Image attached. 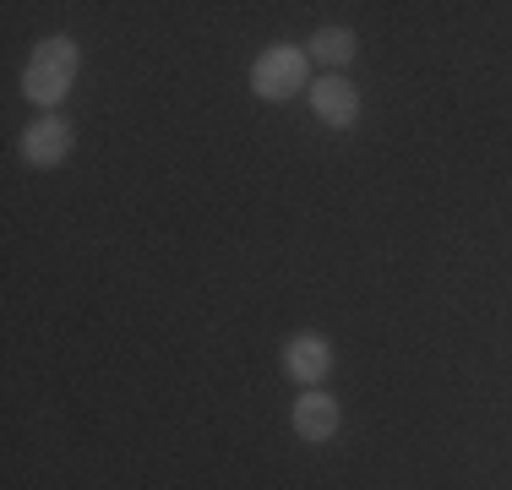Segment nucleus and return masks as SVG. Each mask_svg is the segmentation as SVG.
Listing matches in <instances>:
<instances>
[{
    "label": "nucleus",
    "instance_id": "6",
    "mask_svg": "<svg viewBox=\"0 0 512 490\" xmlns=\"http://www.w3.org/2000/svg\"><path fill=\"white\" fill-rule=\"evenodd\" d=\"M289 425H295V436L306 441V447H322V441H333L344 431V403L333 398V392L311 387L295 398V409H289Z\"/></svg>",
    "mask_w": 512,
    "mask_h": 490
},
{
    "label": "nucleus",
    "instance_id": "2",
    "mask_svg": "<svg viewBox=\"0 0 512 490\" xmlns=\"http://www.w3.org/2000/svg\"><path fill=\"white\" fill-rule=\"evenodd\" d=\"M251 93L262 104H289L295 93H311V55L306 44H267L251 60Z\"/></svg>",
    "mask_w": 512,
    "mask_h": 490
},
{
    "label": "nucleus",
    "instance_id": "4",
    "mask_svg": "<svg viewBox=\"0 0 512 490\" xmlns=\"http://www.w3.org/2000/svg\"><path fill=\"white\" fill-rule=\"evenodd\" d=\"M71 147H77V126H71L60 109H55V115H39L17 137V153H22V164H28V169H60L71 158Z\"/></svg>",
    "mask_w": 512,
    "mask_h": 490
},
{
    "label": "nucleus",
    "instance_id": "5",
    "mask_svg": "<svg viewBox=\"0 0 512 490\" xmlns=\"http://www.w3.org/2000/svg\"><path fill=\"white\" fill-rule=\"evenodd\" d=\"M306 104H311V115L322 120L327 131H355V126H360V88H355L349 77L322 71V77L311 82Z\"/></svg>",
    "mask_w": 512,
    "mask_h": 490
},
{
    "label": "nucleus",
    "instance_id": "1",
    "mask_svg": "<svg viewBox=\"0 0 512 490\" xmlns=\"http://www.w3.org/2000/svg\"><path fill=\"white\" fill-rule=\"evenodd\" d=\"M77 71H82V44L77 39H66V33L39 39L28 55V66H22V98H28L33 109H44V115H55V104L77 88Z\"/></svg>",
    "mask_w": 512,
    "mask_h": 490
},
{
    "label": "nucleus",
    "instance_id": "3",
    "mask_svg": "<svg viewBox=\"0 0 512 490\" xmlns=\"http://www.w3.org/2000/svg\"><path fill=\"white\" fill-rule=\"evenodd\" d=\"M278 365H284V376L295 387H322L327 376H333L338 354H333V338L327 333H289L284 349H278Z\"/></svg>",
    "mask_w": 512,
    "mask_h": 490
},
{
    "label": "nucleus",
    "instance_id": "7",
    "mask_svg": "<svg viewBox=\"0 0 512 490\" xmlns=\"http://www.w3.org/2000/svg\"><path fill=\"white\" fill-rule=\"evenodd\" d=\"M306 55L316 60V66H327L333 77H349V66H355V55H360V39H355V28H316L311 39H306Z\"/></svg>",
    "mask_w": 512,
    "mask_h": 490
}]
</instances>
